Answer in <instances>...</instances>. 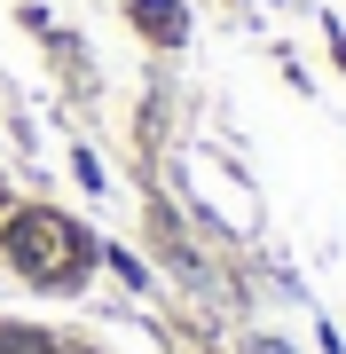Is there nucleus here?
<instances>
[{
    "label": "nucleus",
    "instance_id": "f03ea898",
    "mask_svg": "<svg viewBox=\"0 0 346 354\" xmlns=\"http://www.w3.org/2000/svg\"><path fill=\"white\" fill-rule=\"evenodd\" d=\"M134 24L150 39H181V8H173V0H134Z\"/></svg>",
    "mask_w": 346,
    "mask_h": 354
},
{
    "label": "nucleus",
    "instance_id": "f257e3e1",
    "mask_svg": "<svg viewBox=\"0 0 346 354\" xmlns=\"http://www.w3.org/2000/svg\"><path fill=\"white\" fill-rule=\"evenodd\" d=\"M0 260H8L24 283H39V291H79L87 268L103 260V244H95L79 221L48 213V205H24V213L0 221Z\"/></svg>",
    "mask_w": 346,
    "mask_h": 354
}]
</instances>
